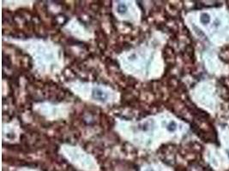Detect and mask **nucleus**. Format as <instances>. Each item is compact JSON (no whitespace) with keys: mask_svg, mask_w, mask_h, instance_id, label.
Wrapping results in <instances>:
<instances>
[{"mask_svg":"<svg viewBox=\"0 0 229 171\" xmlns=\"http://www.w3.org/2000/svg\"><path fill=\"white\" fill-rule=\"evenodd\" d=\"M148 171H153V170H148Z\"/></svg>","mask_w":229,"mask_h":171,"instance_id":"39448f33","label":"nucleus"},{"mask_svg":"<svg viewBox=\"0 0 229 171\" xmlns=\"http://www.w3.org/2000/svg\"><path fill=\"white\" fill-rule=\"evenodd\" d=\"M201 22L202 23H204V24H207V23H208L209 22H210V17H209V16L208 15V14H206V13H204V14H202V16H201Z\"/></svg>","mask_w":229,"mask_h":171,"instance_id":"7ed1b4c3","label":"nucleus"},{"mask_svg":"<svg viewBox=\"0 0 229 171\" xmlns=\"http://www.w3.org/2000/svg\"><path fill=\"white\" fill-rule=\"evenodd\" d=\"M92 98L94 100L100 101L101 103H105L108 98V95L100 88H94L92 92Z\"/></svg>","mask_w":229,"mask_h":171,"instance_id":"f257e3e1","label":"nucleus"},{"mask_svg":"<svg viewBox=\"0 0 229 171\" xmlns=\"http://www.w3.org/2000/svg\"><path fill=\"white\" fill-rule=\"evenodd\" d=\"M127 10H128V7H127V5H126L125 3H118V6H117V12H118V14H120V15H124V14L126 13Z\"/></svg>","mask_w":229,"mask_h":171,"instance_id":"f03ea898","label":"nucleus"},{"mask_svg":"<svg viewBox=\"0 0 229 171\" xmlns=\"http://www.w3.org/2000/svg\"><path fill=\"white\" fill-rule=\"evenodd\" d=\"M166 128H167V130L170 131V132H173V131H175L176 128H177V124H176V122H173V121L171 122L168 125H167Z\"/></svg>","mask_w":229,"mask_h":171,"instance_id":"20e7f679","label":"nucleus"}]
</instances>
